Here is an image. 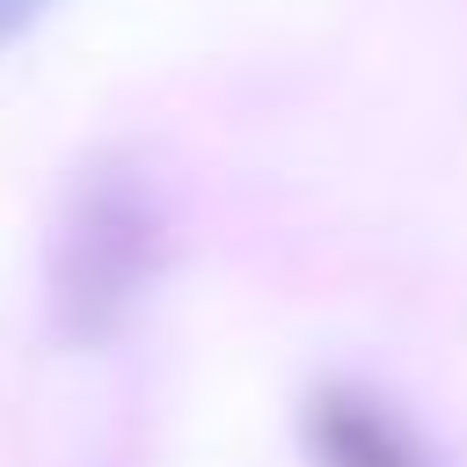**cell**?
Segmentation results:
<instances>
[{
	"mask_svg": "<svg viewBox=\"0 0 467 467\" xmlns=\"http://www.w3.org/2000/svg\"><path fill=\"white\" fill-rule=\"evenodd\" d=\"M161 263L153 197L131 175H95L73 190L51 241V321L66 343H109L146 299Z\"/></svg>",
	"mask_w": 467,
	"mask_h": 467,
	"instance_id": "1",
	"label": "cell"
},
{
	"mask_svg": "<svg viewBox=\"0 0 467 467\" xmlns=\"http://www.w3.org/2000/svg\"><path fill=\"white\" fill-rule=\"evenodd\" d=\"M299 445L314 467H431L423 438L394 416V401L365 387H321L299 409Z\"/></svg>",
	"mask_w": 467,
	"mask_h": 467,
	"instance_id": "2",
	"label": "cell"
},
{
	"mask_svg": "<svg viewBox=\"0 0 467 467\" xmlns=\"http://www.w3.org/2000/svg\"><path fill=\"white\" fill-rule=\"evenodd\" d=\"M36 7H44V0H0V51H7V44L36 22Z\"/></svg>",
	"mask_w": 467,
	"mask_h": 467,
	"instance_id": "3",
	"label": "cell"
}]
</instances>
